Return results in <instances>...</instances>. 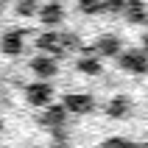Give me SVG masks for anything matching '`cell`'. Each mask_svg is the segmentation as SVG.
Wrapping results in <instances>:
<instances>
[{"mask_svg": "<svg viewBox=\"0 0 148 148\" xmlns=\"http://www.w3.org/2000/svg\"><path fill=\"white\" fill-rule=\"evenodd\" d=\"M115 56H117V64L123 67V70H129V73L143 75V73H145V67H148L145 53H143V50H126V53H120V50H117Z\"/></svg>", "mask_w": 148, "mask_h": 148, "instance_id": "obj_1", "label": "cell"}, {"mask_svg": "<svg viewBox=\"0 0 148 148\" xmlns=\"http://www.w3.org/2000/svg\"><path fill=\"white\" fill-rule=\"evenodd\" d=\"M25 98H28V103H34V106H45V103H50V98H53V90H50L48 84H31L28 90H25Z\"/></svg>", "mask_w": 148, "mask_h": 148, "instance_id": "obj_2", "label": "cell"}, {"mask_svg": "<svg viewBox=\"0 0 148 148\" xmlns=\"http://www.w3.org/2000/svg\"><path fill=\"white\" fill-rule=\"evenodd\" d=\"M62 106L67 112H75V115H87V112H92L95 101H92V95H67Z\"/></svg>", "mask_w": 148, "mask_h": 148, "instance_id": "obj_3", "label": "cell"}, {"mask_svg": "<svg viewBox=\"0 0 148 148\" xmlns=\"http://www.w3.org/2000/svg\"><path fill=\"white\" fill-rule=\"evenodd\" d=\"M31 70L39 78H53L56 75V59H50V56H36V59H31Z\"/></svg>", "mask_w": 148, "mask_h": 148, "instance_id": "obj_4", "label": "cell"}, {"mask_svg": "<svg viewBox=\"0 0 148 148\" xmlns=\"http://www.w3.org/2000/svg\"><path fill=\"white\" fill-rule=\"evenodd\" d=\"M0 50L8 53V56H17V53L23 50V34L20 31H6L3 39H0Z\"/></svg>", "mask_w": 148, "mask_h": 148, "instance_id": "obj_5", "label": "cell"}, {"mask_svg": "<svg viewBox=\"0 0 148 148\" xmlns=\"http://www.w3.org/2000/svg\"><path fill=\"white\" fill-rule=\"evenodd\" d=\"M39 11V20L45 25H59L62 23V17H64V8H62V3H48V6L36 8Z\"/></svg>", "mask_w": 148, "mask_h": 148, "instance_id": "obj_6", "label": "cell"}, {"mask_svg": "<svg viewBox=\"0 0 148 148\" xmlns=\"http://www.w3.org/2000/svg\"><path fill=\"white\" fill-rule=\"evenodd\" d=\"M36 48L45 50V53H53V56H62L64 50H62V42H59V34H42L39 39H36Z\"/></svg>", "mask_w": 148, "mask_h": 148, "instance_id": "obj_7", "label": "cell"}, {"mask_svg": "<svg viewBox=\"0 0 148 148\" xmlns=\"http://www.w3.org/2000/svg\"><path fill=\"white\" fill-rule=\"evenodd\" d=\"M123 14H126V20H129V23L140 25L143 20H145V6H143V0H126Z\"/></svg>", "mask_w": 148, "mask_h": 148, "instance_id": "obj_8", "label": "cell"}, {"mask_svg": "<svg viewBox=\"0 0 148 148\" xmlns=\"http://www.w3.org/2000/svg\"><path fill=\"white\" fill-rule=\"evenodd\" d=\"M64 115H67V109L62 106V103H53V106L45 112L42 123L48 126V129H59V126H64Z\"/></svg>", "mask_w": 148, "mask_h": 148, "instance_id": "obj_9", "label": "cell"}, {"mask_svg": "<svg viewBox=\"0 0 148 148\" xmlns=\"http://www.w3.org/2000/svg\"><path fill=\"white\" fill-rule=\"evenodd\" d=\"M117 50H120V39H117V36H103V39H98V53L101 56H115Z\"/></svg>", "mask_w": 148, "mask_h": 148, "instance_id": "obj_10", "label": "cell"}, {"mask_svg": "<svg viewBox=\"0 0 148 148\" xmlns=\"http://www.w3.org/2000/svg\"><path fill=\"white\" fill-rule=\"evenodd\" d=\"M129 103H132V101L129 98H123V95H117V98H112V103H109V117H123L126 112H129Z\"/></svg>", "mask_w": 148, "mask_h": 148, "instance_id": "obj_11", "label": "cell"}, {"mask_svg": "<svg viewBox=\"0 0 148 148\" xmlns=\"http://www.w3.org/2000/svg\"><path fill=\"white\" fill-rule=\"evenodd\" d=\"M39 8V0H17V14L20 17H34Z\"/></svg>", "mask_w": 148, "mask_h": 148, "instance_id": "obj_12", "label": "cell"}, {"mask_svg": "<svg viewBox=\"0 0 148 148\" xmlns=\"http://www.w3.org/2000/svg\"><path fill=\"white\" fill-rule=\"evenodd\" d=\"M78 70H81V73H90V75H95V73H101V62H98V59H92V56H87V59H78Z\"/></svg>", "mask_w": 148, "mask_h": 148, "instance_id": "obj_13", "label": "cell"}, {"mask_svg": "<svg viewBox=\"0 0 148 148\" xmlns=\"http://www.w3.org/2000/svg\"><path fill=\"white\" fill-rule=\"evenodd\" d=\"M78 8H81L84 14H98L101 8H103V0H78Z\"/></svg>", "mask_w": 148, "mask_h": 148, "instance_id": "obj_14", "label": "cell"}, {"mask_svg": "<svg viewBox=\"0 0 148 148\" xmlns=\"http://www.w3.org/2000/svg\"><path fill=\"white\" fill-rule=\"evenodd\" d=\"M123 6H126V0H106V3H103V8L115 11V14H120V11H123Z\"/></svg>", "mask_w": 148, "mask_h": 148, "instance_id": "obj_15", "label": "cell"}, {"mask_svg": "<svg viewBox=\"0 0 148 148\" xmlns=\"http://www.w3.org/2000/svg\"><path fill=\"white\" fill-rule=\"evenodd\" d=\"M0 129H3V123H0Z\"/></svg>", "mask_w": 148, "mask_h": 148, "instance_id": "obj_16", "label": "cell"}]
</instances>
